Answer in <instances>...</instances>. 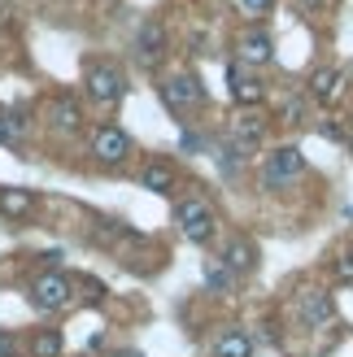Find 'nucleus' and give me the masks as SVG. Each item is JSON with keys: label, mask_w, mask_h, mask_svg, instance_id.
I'll return each mask as SVG.
<instances>
[{"label": "nucleus", "mask_w": 353, "mask_h": 357, "mask_svg": "<svg viewBox=\"0 0 353 357\" xmlns=\"http://www.w3.org/2000/svg\"><path fill=\"white\" fill-rule=\"evenodd\" d=\"M174 222H179V231L192 244H209L214 231H218L214 209H209V201H201V196H183V201L174 205Z\"/></svg>", "instance_id": "1"}, {"label": "nucleus", "mask_w": 353, "mask_h": 357, "mask_svg": "<svg viewBox=\"0 0 353 357\" xmlns=\"http://www.w3.org/2000/svg\"><path fill=\"white\" fill-rule=\"evenodd\" d=\"M75 301V279L61 275V271H44L40 279L31 283V305L44 310V314H57Z\"/></svg>", "instance_id": "2"}, {"label": "nucleus", "mask_w": 353, "mask_h": 357, "mask_svg": "<svg viewBox=\"0 0 353 357\" xmlns=\"http://www.w3.org/2000/svg\"><path fill=\"white\" fill-rule=\"evenodd\" d=\"M83 87H87V96H92L96 105H118L122 92H127V79H122V70L110 66V61H87Z\"/></svg>", "instance_id": "3"}, {"label": "nucleus", "mask_w": 353, "mask_h": 357, "mask_svg": "<svg viewBox=\"0 0 353 357\" xmlns=\"http://www.w3.org/2000/svg\"><path fill=\"white\" fill-rule=\"evenodd\" d=\"M306 170V157L296 144H284V149H275L266 157V170H262V188H288L292 178H301Z\"/></svg>", "instance_id": "4"}, {"label": "nucleus", "mask_w": 353, "mask_h": 357, "mask_svg": "<svg viewBox=\"0 0 353 357\" xmlns=\"http://www.w3.org/2000/svg\"><path fill=\"white\" fill-rule=\"evenodd\" d=\"M157 92H162V105L174 114H188V109H197V105L205 100L201 92V79H192V75H170L157 83Z\"/></svg>", "instance_id": "5"}, {"label": "nucleus", "mask_w": 353, "mask_h": 357, "mask_svg": "<svg viewBox=\"0 0 353 357\" xmlns=\"http://www.w3.org/2000/svg\"><path fill=\"white\" fill-rule=\"evenodd\" d=\"M92 157L100 166H122L131 157V135L122 127H96L92 131Z\"/></svg>", "instance_id": "6"}, {"label": "nucleus", "mask_w": 353, "mask_h": 357, "mask_svg": "<svg viewBox=\"0 0 353 357\" xmlns=\"http://www.w3.org/2000/svg\"><path fill=\"white\" fill-rule=\"evenodd\" d=\"M227 92H232V100H236V105L253 109V105L266 100V83H257L253 70H244V66L236 61V66H227Z\"/></svg>", "instance_id": "7"}, {"label": "nucleus", "mask_w": 353, "mask_h": 357, "mask_svg": "<svg viewBox=\"0 0 353 357\" xmlns=\"http://www.w3.org/2000/svg\"><path fill=\"white\" fill-rule=\"evenodd\" d=\"M296 314H301L310 327H327L331 318H336V301L323 288H301L296 292Z\"/></svg>", "instance_id": "8"}, {"label": "nucleus", "mask_w": 353, "mask_h": 357, "mask_svg": "<svg viewBox=\"0 0 353 357\" xmlns=\"http://www.w3.org/2000/svg\"><path fill=\"white\" fill-rule=\"evenodd\" d=\"M275 57V40L266 26H249L240 35V66H266Z\"/></svg>", "instance_id": "9"}, {"label": "nucleus", "mask_w": 353, "mask_h": 357, "mask_svg": "<svg viewBox=\"0 0 353 357\" xmlns=\"http://www.w3.org/2000/svg\"><path fill=\"white\" fill-rule=\"evenodd\" d=\"M232 144L244 149V153H253L266 144V118H257V114H240L232 122Z\"/></svg>", "instance_id": "10"}, {"label": "nucleus", "mask_w": 353, "mask_h": 357, "mask_svg": "<svg viewBox=\"0 0 353 357\" xmlns=\"http://www.w3.org/2000/svg\"><path fill=\"white\" fill-rule=\"evenodd\" d=\"M310 96L319 105H336L345 96V70H331V66L314 70V75H310Z\"/></svg>", "instance_id": "11"}, {"label": "nucleus", "mask_w": 353, "mask_h": 357, "mask_svg": "<svg viewBox=\"0 0 353 357\" xmlns=\"http://www.w3.org/2000/svg\"><path fill=\"white\" fill-rule=\"evenodd\" d=\"M48 118H52V131H61V135H75L79 127H83V109H79V100L75 96H57L48 105Z\"/></svg>", "instance_id": "12"}, {"label": "nucleus", "mask_w": 353, "mask_h": 357, "mask_svg": "<svg viewBox=\"0 0 353 357\" xmlns=\"http://www.w3.org/2000/svg\"><path fill=\"white\" fill-rule=\"evenodd\" d=\"M223 261H227V271H232V275H249L253 266H257V248L244 236H232L227 248H223Z\"/></svg>", "instance_id": "13"}, {"label": "nucleus", "mask_w": 353, "mask_h": 357, "mask_svg": "<svg viewBox=\"0 0 353 357\" xmlns=\"http://www.w3.org/2000/svg\"><path fill=\"white\" fill-rule=\"evenodd\" d=\"M135 48H140V61H144V66L162 61V52H166V31H162V22H144V26H140Z\"/></svg>", "instance_id": "14"}, {"label": "nucleus", "mask_w": 353, "mask_h": 357, "mask_svg": "<svg viewBox=\"0 0 353 357\" xmlns=\"http://www.w3.org/2000/svg\"><path fill=\"white\" fill-rule=\"evenodd\" d=\"M140 183H144L149 192H162V196H166V192L174 188V166L157 157V162H149L144 170H140Z\"/></svg>", "instance_id": "15"}, {"label": "nucleus", "mask_w": 353, "mask_h": 357, "mask_svg": "<svg viewBox=\"0 0 353 357\" xmlns=\"http://www.w3.org/2000/svg\"><path fill=\"white\" fill-rule=\"evenodd\" d=\"M35 209V192L27 188H0V213H9V218H27Z\"/></svg>", "instance_id": "16"}, {"label": "nucleus", "mask_w": 353, "mask_h": 357, "mask_svg": "<svg viewBox=\"0 0 353 357\" xmlns=\"http://www.w3.org/2000/svg\"><path fill=\"white\" fill-rule=\"evenodd\" d=\"M205 288H209V292H218V296H227V292L236 288V275L227 271V261H223V257H209V261H205Z\"/></svg>", "instance_id": "17"}, {"label": "nucleus", "mask_w": 353, "mask_h": 357, "mask_svg": "<svg viewBox=\"0 0 353 357\" xmlns=\"http://www.w3.org/2000/svg\"><path fill=\"white\" fill-rule=\"evenodd\" d=\"M214 357H253V340L244 331H223L214 340Z\"/></svg>", "instance_id": "18"}, {"label": "nucleus", "mask_w": 353, "mask_h": 357, "mask_svg": "<svg viewBox=\"0 0 353 357\" xmlns=\"http://www.w3.org/2000/svg\"><path fill=\"white\" fill-rule=\"evenodd\" d=\"M31 357H61V331H35L31 340Z\"/></svg>", "instance_id": "19"}, {"label": "nucleus", "mask_w": 353, "mask_h": 357, "mask_svg": "<svg viewBox=\"0 0 353 357\" xmlns=\"http://www.w3.org/2000/svg\"><path fill=\"white\" fill-rule=\"evenodd\" d=\"M17 135H22V118L13 109H0V144H13Z\"/></svg>", "instance_id": "20"}, {"label": "nucleus", "mask_w": 353, "mask_h": 357, "mask_svg": "<svg viewBox=\"0 0 353 357\" xmlns=\"http://www.w3.org/2000/svg\"><path fill=\"white\" fill-rule=\"evenodd\" d=\"M236 5H240V13L249 17V22H262V17L271 13V0H236Z\"/></svg>", "instance_id": "21"}, {"label": "nucleus", "mask_w": 353, "mask_h": 357, "mask_svg": "<svg viewBox=\"0 0 353 357\" xmlns=\"http://www.w3.org/2000/svg\"><path fill=\"white\" fill-rule=\"evenodd\" d=\"M331 271H336V279H340V283H353V248L336 253V261H331Z\"/></svg>", "instance_id": "22"}, {"label": "nucleus", "mask_w": 353, "mask_h": 357, "mask_svg": "<svg viewBox=\"0 0 353 357\" xmlns=\"http://www.w3.org/2000/svg\"><path fill=\"white\" fill-rule=\"evenodd\" d=\"M301 118H306L301 100H296V96H288V100H284V122H301Z\"/></svg>", "instance_id": "23"}, {"label": "nucleus", "mask_w": 353, "mask_h": 357, "mask_svg": "<svg viewBox=\"0 0 353 357\" xmlns=\"http://www.w3.org/2000/svg\"><path fill=\"white\" fill-rule=\"evenodd\" d=\"M17 353V340H13V331L0 327V357H13Z\"/></svg>", "instance_id": "24"}, {"label": "nucleus", "mask_w": 353, "mask_h": 357, "mask_svg": "<svg viewBox=\"0 0 353 357\" xmlns=\"http://www.w3.org/2000/svg\"><path fill=\"white\" fill-rule=\"evenodd\" d=\"M122 357H140V353H122Z\"/></svg>", "instance_id": "25"}]
</instances>
